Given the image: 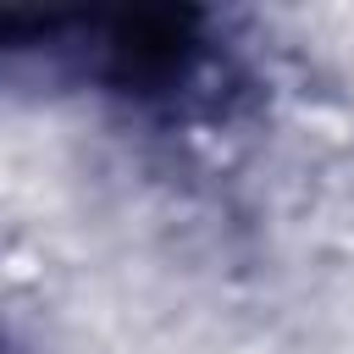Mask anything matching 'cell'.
<instances>
[{
  "mask_svg": "<svg viewBox=\"0 0 354 354\" xmlns=\"http://www.w3.org/2000/svg\"><path fill=\"white\" fill-rule=\"evenodd\" d=\"M0 354H6V348H0Z\"/></svg>",
  "mask_w": 354,
  "mask_h": 354,
  "instance_id": "cell-1",
  "label": "cell"
}]
</instances>
